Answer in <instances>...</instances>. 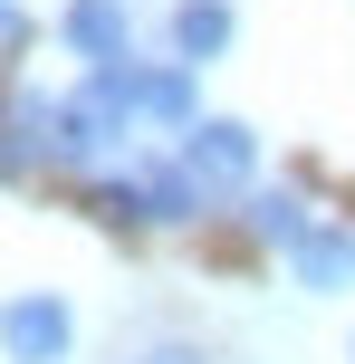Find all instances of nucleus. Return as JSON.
I'll list each match as a JSON object with an SVG mask.
<instances>
[{"label": "nucleus", "mask_w": 355, "mask_h": 364, "mask_svg": "<svg viewBox=\"0 0 355 364\" xmlns=\"http://www.w3.org/2000/svg\"><path fill=\"white\" fill-rule=\"evenodd\" d=\"M68 346H77V307L68 297H10L0 307V355L10 364H68Z\"/></svg>", "instance_id": "7ed1b4c3"}, {"label": "nucleus", "mask_w": 355, "mask_h": 364, "mask_svg": "<svg viewBox=\"0 0 355 364\" xmlns=\"http://www.w3.org/2000/svg\"><path fill=\"white\" fill-rule=\"evenodd\" d=\"M58 38H68L87 68L134 58V19H125V0H68V10H58Z\"/></svg>", "instance_id": "20e7f679"}, {"label": "nucleus", "mask_w": 355, "mask_h": 364, "mask_svg": "<svg viewBox=\"0 0 355 364\" xmlns=\"http://www.w3.org/2000/svg\"><path fill=\"white\" fill-rule=\"evenodd\" d=\"M134 364H211V355H202V346H144Z\"/></svg>", "instance_id": "6e6552de"}, {"label": "nucleus", "mask_w": 355, "mask_h": 364, "mask_svg": "<svg viewBox=\"0 0 355 364\" xmlns=\"http://www.w3.org/2000/svg\"><path fill=\"white\" fill-rule=\"evenodd\" d=\"M231 38H240V10L231 0H173V58L183 68H211Z\"/></svg>", "instance_id": "423d86ee"}, {"label": "nucleus", "mask_w": 355, "mask_h": 364, "mask_svg": "<svg viewBox=\"0 0 355 364\" xmlns=\"http://www.w3.org/2000/svg\"><path fill=\"white\" fill-rule=\"evenodd\" d=\"M346 355H355V346H346Z\"/></svg>", "instance_id": "9d476101"}, {"label": "nucleus", "mask_w": 355, "mask_h": 364, "mask_svg": "<svg viewBox=\"0 0 355 364\" xmlns=\"http://www.w3.org/2000/svg\"><path fill=\"white\" fill-rule=\"evenodd\" d=\"M19 38H29V19H19V10H10V0H0V58H10V48H19Z\"/></svg>", "instance_id": "1a4fd4ad"}, {"label": "nucleus", "mask_w": 355, "mask_h": 364, "mask_svg": "<svg viewBox=\"0 0 355 364\" xmlns=\"http://www.w3.org/2000/svg\"><path fill=\"white\" fill-rule=\"evenodd\" d=\"M288 278H298L307 297H337V288H355V230H307L298 250H288Z\"/></svg>", "instance_id": "39448f33"}, {"label": "nucleus", "mask_w": 355, "mask_h": 364, "mask_svg": "<svg viewBox=\"0 0 355 364\" xmlns=\"http://www.w3.org/2000/svg\"><path fill=\"white\" fill-rule=\"evenodd\" d=\"M183 173L202 182L211 201H240L250 173H260V134H250L240 115H202V125L183 134Z\"/></svg>", "instance_id": "f257e3e1"}, {"label": "nucleus", "mask_w": 355, "mask_h": 364, "mask_svg": "<svg viewBox=\"0 0 355 364\" xmlns=\"http://www.w3.org/2000/svg\"><path fill=\"white\" fill-rule=\"evenodd\" d=\"M240 220H250V240H269V250H298V240L317 230L307 192H288V182H260V192H240Z\"/></svg>", "instance_id": "0eeeda50"}, {"label": "nucleus", "mask_w": 355, "mask_h": 364, "mask_svg": "<svg viewBox=\"0 0 355 364\" xmlns=\"http://www.w3.org/2000/svg\"><path fill=\"white\" fill-rule=\"evenodd\" d=\"M48 125H58V96L48 87H0V182H29L48 173Z\"/></svg>", "instance_id": "f03ea898"}]
</instances>
